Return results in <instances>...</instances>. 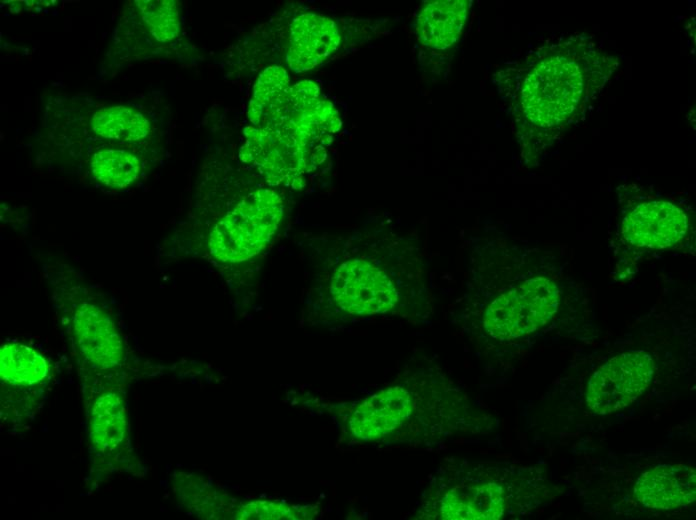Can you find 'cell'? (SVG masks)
<instances>
[{"mask_svg": "<svg viewBox=\"0 0 696 520\" xmlns=\"http://www.w3.org/2000/svg\"><path fill=\"white\" fill-rule=\"evenodd\" d=\"M617 65L583 35L554 37L528 58L517 102L540 150L585 116Z\"/></svg>", "mask_w": 696, "mask_h": 520, "instance_id": "obj_1", "label": "cell"}, {"mask_svg": "<svg viewBox=\"0 0 696 520\" xmlns=\"http://www.w3.org/2000/svg\"><path fill=\"white\" fill-rule=\"evenodd\" d=\"M534 468L446 460L425 489L417 518L497 520L525 514L537 500Z\"/></svg>", "mask_w": 696, "mask_h": 520, "instance_id": "obj_2", "label": "cell"}, {"mask_svg": "<svg viewBox=\"0 0 696 520\" xmlns=\"http://www.w3.org/2000/svg\"><path fill=\"white\" fill-rule=\"evenodd\" d=\"M407 380L374 393L352 411L348 428L361 441L398 440L415 443L437 441L464 427L452 388H417Z\"/></svg>", "mask_w": 696, "mask_h": 520, "instance_id": "obj_3", "label": "cell"}, {"mask_svg": "<svg viewBox=\"0 0 696 520\" xmlns=\"http://www.w3.org/2000/svg\"><path fill=\"white\" fill-rule=\"evenodd\" d=\"M571 276L562 256L555 251H540L525 277L488 304L482 321L485 332L504 342L545 327L559 310L564 288L574 285Z\"/></svg>", "mask_w": 696, "mask_h": 520, "instance_id": "obj_4", "label": "cell"}, {"mask_svg": "<svg viewBox=\"0 0 696 520\" xmlns=\"http://www.w3.org/2000/svg\"><path fill=\"white\" fill-rule=\"evenodd\" d=\"M692 236L683 206L664 196H632L617 220L612 243L629 257L675 249Z\"/></svg>", "mask_w": 696, "mask_h": 520, "instance_id": "obj_5", "label": "cell"}, {"mask_svg": "<svg viewBox=\"0 0 696 520\" xmlns=\"http://www.w3.org/2000/svg\"><path fill=\"white\" fill-rule=\"evenodd\" d=\"M283 201L272 189H259L239 202L213 227L210 255L223 263H238L260 253L276 233Z\"/></svg>", "mask_w": 696, "mask_h": 520, "instance_id": "obj_6", "label": "cell"}, {"mask_svg": "<svg viewBox=\"0 0 696 520\" xmlns=\"http://www.w3.org/2000/svg\"><path fill=\"white\" fill-rule=\"evenodd\" d=\"M239 158L252 165L271 186L301 189L304 174L312 172L326 159V151L313 152L295 138L249 125Z\"/></svg>", "mask_w": 696, "mask_h": 520, "instance_id": "obj_7", "label": "cell"}, {"mask_svg": "<svg viewBox=\"0 0 696 520\" xmlns=\"http://www.w3.org/2000/svg\"><path fill=\"white\" fill-rule=\"evenodd\" d=\"M656 362L644 350H629L615 355L590 377L586 389L588 407L607 415L633 403L651 384Z\"/></svg>", "mask_w": 696, "mask_h": 520, "instance_id": "obj_8", "label": "cell"}, {"mask_svg": "<svg viewBox=\"0 0 696 520\" xmlns=\"http://www.w3.org/2000/svg\"><path fill=\"white\" fill-rule=\"evenodd\" d=\"M329 290L340 309L357 316L387 313L399 301V292L389 276L358 258L343 262L335 270Z\"/></svg>", "mask_w": 696, "mask_h": 520, "instance_id": "obj_9", "label": "cell"}, {"mask_svg": "<svg viewBox=\"0 0 696 520\" xmlns=\"http://www.w3.org/2000/svg\"><path fill=\"white\" fill-rule=\"evenodd\" d=\"M71 325L76 347L91 365L104 370L122 363V339L108 314L99 306L81 302L74 309Z\"/></svg>", "mask_w": 696, "mask_h": 520, "instance_id": "obj_10", "label": "cell"}, {"mask_svg": "<svg viewBox=\"0 0 696 520\" xmlns=\"http://www.w3.org/2000/svg\"><path fill=\"white\" fill-rule=\"evenodd\" d=\"M339 42L333 20L316 13L301 14L291 25L287 65L296 73L311 70L329 57Z\"/></svg>", "mask_w": 696, "mask_h": 520, "instance_id": "obj_11", "label": "cell"}, {"mask_svg": "<svg viewBox=\"0 0 696 520\" xmlns=\"http://www.w3.org/2000/svg\"><path fill=\"white\" fill-rule=\"evenodd\" d=\"M634 496L648 508L671 509L696 498L695 470L683 464H663L645 473L634 486Z\"/></svg>", "mask_w": 696, "mask_h": 520, "instance_id": "obj_12", "label": "cell"}, {"mask_svg": "<svg viewBox=\"0 0 696 520\" xmlns=\"http://www.w3.org/2000/svg\"><path fill=\"white\" fill-rule=\"evenodd\" d=\"M470 2L438 0L426 3L416 19V34L426 46L444 50L459 38L465 24Z\"/></svg>", "mask_w": 696, "mask_h": 520, "instance_id": "obj_13", "label": "cell"}, {"mask_svg": "<svg viewBox=\"0 0 696 520\" xmlns=\"http://www.w3.org/2000/svg\"><path fill=\"white\" fill-rule=\"evenodd\" d=\"M126 435L125 409L115 393L102 395L94 403L91 421V439L94 446L109 453L115 450Z\"/></svg>", "mask_w": 696, "mask_h": 520, "instance_id": "obj_14", "label": "cell"}, {"mask_svg": "<svg viewBox=\"0 0 696 520\" xmlns=\"http://www.w3.org/2000/svg\"><path fill=\"white\" fill-rule=\"evenodd\" d=\"M45 358L22 344H5L0 350L1 379L13 385L30 386L44 380L48 374Z\"/></svg>", "mask_w": 696, "mask_h": 520, "instance_id": "obj_15", "label": "cell"}, {"mask_svg": "<svg viewBox=\"0 0 696 520\" xmlns=\"http://www.w3.org/2000/svg\"><path fill=\"white\" fill-rule=\"evenodd\" d=\"M91 125L98 135L121 142L141 139L149 131L147 120L141 114L125 107L97 111Z\"/></svg>", "mask_w": 696, "mask_h": 520, "instance_id": "obj_16", "label": "cell"}, {"mask_svg": "<svg viewBox=\"0 0 696 520\" xmlns=\"http://www.w3.org/2000/svg\"><path fill=\"white\" fill-rule=\"evenodd\" d=\"M96 180L111 188H124L139 175L140 162L136 156L121 149H102L91 160Z\"/></svg>", "mask_w": 696, "mask_h": 520, "instance_id": "obj_17", "label": "cell"}, {"mask_svg": "<svg viewBox=\"0 0 696 520\" xmlns=\"http://www.w3.org/2000/svg\"><path fill=\"white\" fill-rule=\"evenodd\" d=\"M317 509L312 505H292L275 500H253L238 504L233 519L301 520L312 519Z\"/></svg>", "mask_w": 696, "mask_h": 520, "instance_id": "obj_18", "label": "cell"}]
</instances>
